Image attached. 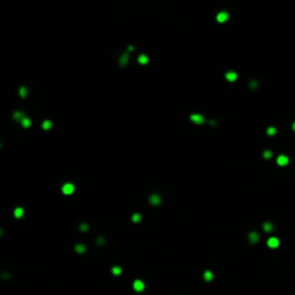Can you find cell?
Here are the masks:
<instances>
[{
	"label": "cell",
	"instance_id": "6da1fadb",
	"mask_svg": "<svg viewBox=\"0 0 295 295\" xmlns=\"http://www.w3.org/2000/svg\"><path fill=\"white\" fill-rule=\"evenodd\" d=\"M74 190H75V188H74L73 183H65L61 188L62 194H65V195H72L74 193Z\"/></svg>",
	"mask_w": 295,
	"mask_h": 295
},
{
	"label": "cell",
	"instance_id": "484cf974",
	"mask_svg": "<svg viewBox=\"0 0 295 295\" xmlns=\"http://www.w3.org/2000/svg\"><path fill=\"white\" fill-rule=\"evenodd\" d=\"M292 129H293V130L295 132V121H294L293 123H292Z\"/></svg>",
	"mask_w": 295,
	"mask_h": 295
},
{
	"label": "cell",
	"instance_id": "30bf717a",
	"mask_svg": "<svg viewBox=\"0 0 295 295\" xmlns=\"http://www.w3.org/2000/svg\"><path fill=\"white\" fill-rule=\"evenodd\" d=\"M263 230H264V232L266 233H270L273 231V225H272V223H270V221H265L264 224H263Z\"/></svg>",
	"mask_w": 295,
	"mask_h": 295
},
{
	"label": "cell",
	"instance_id": "7c38bea8",
	"mask_svg": "<svg viewBox=\"0 0 295 295\" xmlns=\"http://www.w3.org/2000/svg\"><path fill=\"white\" fill-rule=\"evenodd\" d=\"M13 118H14V120H16V121H22L24 118V114L20 112V111H16V112H14V114H13Z\"/></svg>",
	"mask_w": 295,
	"mask_h": 295
},
{
	"label": "cell",
	"instance_id": "cb8c5ba5",
	"mask_svg": "<svg viewBox=\"0 0 295 295\" xmlns=\"http://www.w3.org/2000/svg\"><path fill=\"white\" fill-rule=\"evenodd\" d=\"M257 87H258V83H257L256 81H251V82L249 83V88H250V89H256Z\"/></svg>",
	"mask_w": 295,
	"mask_h": 295
},
{
	"label": "cell",
	"instance_id": "ac0fdd59",
	"mask_svg": "<svg viewBox=\"0 0 295 295\" xmlns=\"http://www.w3.org/2000/svg\"><path fill=\"white\" fill-rule=\"evenodd\" d=\"M275 133H277V129L274 128V127H268V128H266V134H268L269 136H273V135H275Z\"/></svg>",
	"mask_w": 295,
	"mask_h": 295
},
{
	"label": "cell",
	"instance_id": "e0dca14e",
	"mask_svg": "<svg viewBox=\"0 0 295 295\" xmlns=\"http://www.w3.org/2000/svg\"><path fill=\"white\" fill-rule=\"evenodd\" d=\"M141 219H142V216H141V213H138V212H136V213H134L132 216V220L134 221V223H139Z\"/></svg>",
	"mask_w": 295,
	"mask_h": 295
},
{
	"label": "cell",
	"instance_id": "7402d4cb",
	"mask_svg": "<svg viewBox=\"0 0 295 295\" xmlns=\"http://www.w3.org/2000/svg\"><path fill=\"white\" fill-rule=\"evenodd\" d=\"M128 62V55L127 54H125V55H122V58H121V60H120V65H126V63Z\"/></svg>",
	"mask_w": 295,
	"mask_h": 295
},
{
	"label": "cell",
	"instance_id": "ba28073f",
	"mask_svg": "<svg viewBox=\"0 0 295 295\" xmlns=\"http://www.w3.org/2000/svg\"><path fill=\"white\" fill-rule=\"evenodd\" d=\"M150 203L152 205H159L161 203V198L158 194H152L150 196Z\"/></svg>",
	"mask_w": 295,
	"mask_h": 295
},
{
	"label": "cell",
	"instance_id": "9a60e30c",
	"mask_svg": "<svg viewBox=\"0 0 295 295\" xmlns=\"http://www.w3.org/2000/svg\"><path fill=\"white\" fill-rule=\"evenodd\" d=\"M42 127L44 130H49V129H51V127H52V122L50 120H44L42 123Z\"/></svg>",
	"mask_w": 295,
	"mask_h": 295
},
{
	"label": "cell",
	"instance_id": "d4e9b609",
	"mask_svg": "<svg viewBox=\"0 0 295 295\" xmlns=\"http://www.w3.org/2000/svg\"><path fill=\"white\" fill-rule=\"evenodd\" d=\"M88 228H89L88 225H85V224H82V225H81V230L83 231V232H85V231H87Z\"/></svg>",
	"mask_w": 295,
	"mask_h": 295
},
{
	"label": "cell",
	"instance_id": "5b68a950",
	"mask_svg": "<svg viewBox=\"0 0 295 295\" xmlns=\"http://www.w3.org/2000/svg\"><path fill=\"white\" fill-rule=\"evenodd\" d=\"M266 245H268V247H269V248H271V249L278 248V247H279V239H278V237L272 236V237H270V239L268 240Z\"/></svg>",
	"mask_w": 295,
	"mask_h": 295
},
{
	"label": "cell",
	"instance_id": "d6986e66",
	"mask_svg": "<svg viewBox=\"0 0 295 295\" xmlns=\"http://www.w3.org/2000/svg\"><path fill=\"white\" fill-rule=\"evenodd\" d=\"M75 250H76V252H78V254H83L85 251V247L83 245H76Z\"/></svg>",
	"mask_w": 295,
	"mask_h": 295
},
{
	"label": "cell",
	"instance_id": "ffe728a7",
	"mask_svg": "<svg viewBox=\"0 0 295 295\" xmlns=\"http://www.w3.org/2000/svg\"><path fill=\"white\" fill-rule=\"evenodd\" d=\"M121 268H119V266H113L112 268V273L115 274V275H119L120 273H121Z\"/></svg>",
	"mask_w": 295,
	"mask_h": 295
},
{
	"label": "cell",
	"instance_id": "277c9868",
	"mask_svg": "<svg viewBox=\"0 0 295 295\" xmlns=\"http://www.w3.org/2000/svg\"><path fill=\"white\" fill-rule=\"evenodd\" d=\"M289 163V158H288L286 154H280V156L277 157V164L279 166H286Z\"/></svg>",
	"mask_w": 295,
	"mask_h": 295
},
{
	"label": "cell",
	"instance_id": "52a82bcc",
	"mask_svg": "<svg viewBox=\"0 0 295 295\" xmlns=\"http://www.w3.org/2000/svg\"><path fill=\"white\" fill-rule=\"evenodd\" d=\"M248 239H249V242L250 243H256V242H258V240H259V235L257 233L255 232V231H252V232H250L249 234H248Z\"/></svg>",
	"mask_w": 295,
	"mask_h": 295
},
{
	"label": "cell",
	"instance_id": "44dd1931",
	"mask_svg": "<svg viewBox=\"0 0 295 295\" xmlns=\"http://www.w3.org/2000/svg\"><path fill=\"white\" fill-rule=\"evenodd\" d=\"M272 157V152L270 150H265L264 152H263V158L264 159H270V158Z\"/></svg>",
	"mask_w": 295,
	"mask_h": 295
},
{
	"label": "cell",
	"instance_id": "8fae6325",
	"mask_svg": "<svg viewBox=\"0 0 295 295\" xmlns=\"http://www.w3.org/2000/svg\"><path fill=\"white\" fill-rule=\"evenodd\" d=\"M23 214H24L23 208H16V209L14 210V217L17 218V219H20V218L23 217Z\"/></svg>",
	"mask_w": 295,
	"mask_h": 295
},
{
	"label": "cell",
	"instance_id": "603a6c76",
	"mask_svg": "<svg viewBox=\"0 0 295 295\" xmlns=\"http://www.w3.org/2000/svg\"><path fill=\"white\" fill-rule=\"evenodd\" d=\"M20 96L21 97H25V96H27V88H25V87H21L20 88Z\"/></svg>",
	"mask_w": 295,
	"mask_h": 295
},
{
	"label": "cell",
	"instance_id": "8992f818",
	"mask_svg": "<svg viewBox=\"0 0 295 295\" xmlns=\"http://www.w3.org/2000/svg\"><path fill=\"white\" fill-rule=\"evenodd\" d=\"M225 78H226L228 82H234V81H236V78H237V74L233 71H230L225 74Z\"/></svg>",
	"mask_w": 295,
	"mask_h": 295
},
{
	"label": "cell",
	"instance_id": "4fadbf2b",
	"mask_svg": "<svg viewBox=\"0 0 295 295\" xmlns=\"http://www.w3.org/2000/svg\"><path fill=\"white\" fill-rule=\"evenodd\" d=\"M137 61L141 63V65H147L148 61H149V58H148V55H145V54H141V55H138Z\"/></svg>",
	"mask_w": 295,
	"mask_h": 295
},
{
	"label": "cell",
	"instance_id": "3957f363",
	"mask_svg": "<svg viewBox=\"0 0 295 295\" xmlns=\"http://www.w3.org/2000/svg\"><path fill=\"white\" fill-rule=\"evenodd\" d=\"M228 17H230V14H228L227 12H225V11H223V12H219L217 14V21L219 22V23H225V22H226L227 20H228Z\"/></svg>",
	"mask_w": 295,
	"mask_h": 295
},
{
	"label": "cell",
	"instance_id": "2e32d148",
	"mask_svg": "<svg viewBox=\"0 0 295 295\" xmlns=\"http://www.w3.org/2000/svg\"><path fill=\"white\" fill-rule=\"evenodd\" d=\"M21 125L24 127V128H29V127L31 126V121H30V119L29 118H23V120H22L21 121Z\"/></svg>",
	"mask_w": 295,
	"mask_h": 295
},
{
	"label": "cell",
	"instance_id": "7a4b0ae2",
	"mask_svg": "<svg viewBox=\"0 0 295 295\" xmlns=\"http://www.w3.org/2000/svg\"><path fill=\"white\" fill-rule=\"evenodd\" d=\"M190 120H191V122L196 123V125H202V123L204 122V116H203L202 114L194 113V114L190 115Z\"/></svg>",
	"mask_w": 295,
	"mask_h": 295
},
{
	"label": "cell",
	"instance_id": "9c48e42d",
	"mask_svg": "<svg viewBox=\"0 0 295 295\" xmlns=\"http://www.w3.org/2000/svg\"><path fill=\"white\" fill-rule=\"evenodd\" d=\"M133 287L136 292H142L144 289V283L141 280H135L134 284H133Z\"/></svg>",
	"mask_w": 295,
	"mask_h": 295
},
{
	"label": "cell",
	"instance_id": "5bb4252c",
	"mask_svg": "<svg viewBox=\"0 0 295 295\" xmlns=\"http://www.w3.org/2000/svg\"><path fill=\"white\" fill-rule=\"evenodd\" d=\"M203 278H204L205 281H211L213 279V274H212L211 271H205L204 274H203Z\"/></svg>",
	"mask_w": 295,
	"mask_h": 295
}]
</instances>
